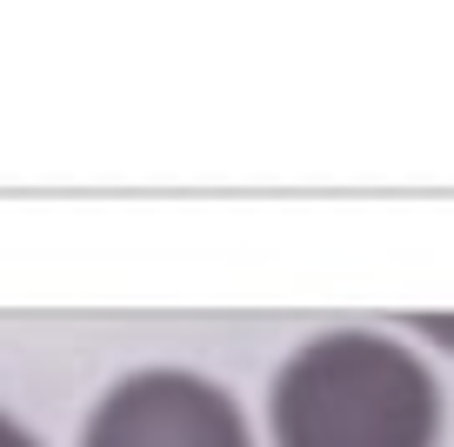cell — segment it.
I'll return each instance as SVG.
<instances>
[{
  "label": "cell",
  "mask_w": 454,
  "mask_h": 447,
  "mask_svg": "<svg viewBox=\"0 0 454 447\" xmlns=\"http://www.w3.org/2000/svg\"><path fill=\"white\" fill-rule=\"evenodd\" d=\"M81 447H254L241 401L194 367H134L94 401Z\"/></svg>",
  "instance_id": "2"
},
{
  "label": "cell",
  "mask_w": 454,
  "mask_h": 447,
  "mask_svg": "<svg viewBox=\"0 0 454 447\" xmlns=\"http://www.w3.org/2000/svg\"><path fill=\"white\" fill-rule=\"evenodd\" d=\"M0 447H41V441H34V434L20 427V420L7 414V407H0Z\"/></svg>",
  "instance_id": "3"
},
{
  "label": "cell",
  "mask_w": 454,
  "mask_h": 447,
  "mask_svg": "<svg viewBox=\"0 0 454 447\" xmlns=\"http://www.w3.org/2000/svg\"><path fill=\"white\" fill-rule=\"evenodd\" d=\"M441 380L381 327H327L301 341L268 388L274 447H434Z\"/></svg>",
  "instance_id": "1"
}]
</instances>
